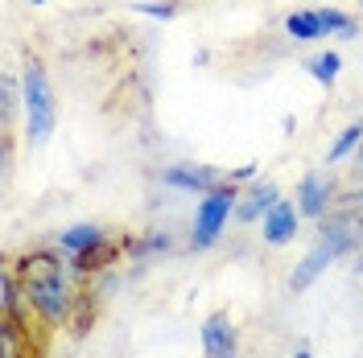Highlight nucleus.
I'll use <instances>...</instances> for the list:
<instances>
[{"mask_svg": "<svg viewBox=\"0 0 363 358\" xmlns=\"http://www.w3.org/2000/svg\"><path fill=\"white\" fill-rule=\"evenodd\" d=\"M203 350L206 358H235V330L227 313H211L203 325Z\"/></svg>", "mask_w": 363, "mask_h": 358, "instance_id": "8", "label": "nucleus"}, {"mask_svg": "<svg viewBox=\"0 0 363 358\" xmlns=\"http://www.w3.org/2000/svg\"><path fill=\"white\" fill-rule=\"evenodd\" d=\"M13 276H17V284L25 292H33V289H45V284H58L62 280V264L50 251H25L17 260V268H13Z\"/></svg>", "mask_w": 363, "mask_h": 358, "instance_id": "3", "label": "nucleus"}, {"mask_svg": "<svg viewBox=\"0 0 363 358\" xmlns=\"http://www.w3.org/2000/svg\"><path fill=\"white\" fill-rule=\"evenodd\" d=\"M165 185H178V190H219L227 185V173L219 169H206V165H174V169H165Z\"/></svg>", "mask_w": 363, "mask_h": 358, "instance_id": "6", "label": "nucleus"}, {"mask_svg": "<svg viewBox=\"0 0 363 358\" xmlns=\"http://www.w3.org/2000/svg\"><path fill=\"white\" fill-rule=\"evenodd\" d=\"M359 8H363V0H359Z\"/></svg>", "mask_w": 363, "mask_h": 358, "instance_id": "24", "label": "nucleus"}, {"mask_svg": "<svg viewBox=\"0 0 363 358\" xmlns=\"http://www.w3.org/2000/svg\"><path fill=\"white\" fill-rule=\"evenodd\" d=\"M116 251H120L116 243L99 239L95 247H87V251H79V255H74V268L83 272V276H91V272H104L108 264H116Z\"/></svg>", "mask_w": 363, "mask_h": 358, "instance_id": "13", "label": "nucleus"}, {"mask_svg": "<svg viewBox=\"0 0 363 358\" xmlns=\"http://www.w3.org/2000/svg\"><path fill=\"white\" fill-rule=\"evenodd\" d=\"M335 255H339V247L330 243V239H318V247L294 268V276H289V289H294V292H306V289L318 280V276L326 272V264H330Z\"/></svg>", "mask_w": 363, "mask_h": 358, "instance_id": "5", "label": "nucleus"}, {"mask_svg": "<svg viewBox=\"0 0 363 358\" xmlns=\"http://www.w3.org/2000/svg\"><path fill=\"white\" fill-rule=\"evenodd\" d=\"M272 206H277V185H256L244 194V202L235 206V214H240V223H252V219H260V214H269Z\"/></svg>", "mask_w": 363, "mask_h": 358, "instance_id": "12", "label": "nucleus"}, {"mask_svg": "<svg viewBox=\"0 0 363 358\" xmlns=\"http://www.w3.org/2000/svg\"><path fill=\"white\" fill-rule=\"evenodd\" d=\"M42 337L29 334L13 313H0V358H42Z\"/></svg>", "mask_w": 363, "mask_h": 358, "instance_id": "4", "label": "nucleus"}, {"mask_svg": "<svg viewBox=\"0 0 363 358\" xmlns=\"http://www.w3.org/2000/svg\"><path fill=\"white\" fill-rule=\"evenodd\" d=\"M339 67H342V58L335 54V50H326V54H314V58H310V74H314L322 87H335Z\"/></svg>", "mask_w": 363, "mask_h": 358, "instance_id": "15", "label": "nucleus"}, {"mask_svg": "<svg viewBox=\"0 0 363 358\" xmlns=\"http://www.w3.org/2000/svg\"><path fill=\"white\" fill-rule=\"evenodd\" d=\"M297 214H301V210H294L289 202H277L269 214H264V239H269L272 247L289 243L297 235Z\"/></svg>", "mask_w": 363, "mask_h": 358, "instance_id": "9", "label": "nucleus"}, {"mask_svg": "<svg viewBox=\"0 0 363 358\" xmlns=\"http://www.w3.org/2000/svg\"><path fill=\"white\" fill-rule=\"evenodd\" d=\"M33 4H45V0H33Z\"/></svg>", "mask_w": 363, "mask_h": 358, "instance_id": "23", "label": "nucleus"}, {"mask_svg": "<svg viewBox=\"0 0 363 358\" xmlns=\"http://www.w3.org/2000/svg\"><path fill=\"white\" fill-rule=\"evenodd\" d=\"M140 13H149V17H174L178 8L174 4H140Z\"/></svg>", "mask_w": 363, "mask_h": 358, "instance_id": "20", "label": "nucleus"}, {"mask_svg": "<svg viewBox=\"0 0 363 358\" xmlns=\"http://www.w3.org/2000/svg\"><path fill=\"white\" fill-rule=\"evenodd\" d=\"M297 210H301V214H310V219H322V214H326V198H330V181H322V178H314V173H310V178L301 181V194H297Z\"/></svg>", "mask_w": 363, "mask_h": 358, "instance_id": "11", "label": "nucleus"}, {"mask_svg": "<svg viewBox=\"0 0 363 358\" xmlns=\"http://www.w3.org/2000/svg\"><path fill=\"white\" fill-rule=\"evenodd\" d=\"M351 173H355V181H363V144H359V153H355V165H351Z\"/></svg>", "mask_w": 363, "mask_h": 358, "instance_id": "21", "label": "nucleus"}, {"mask_svg": "<svg viewBox=\"0 0 363 358\" xmlns=\"http://www.w3.org/2000/svg\"><path fill=\"white\" fill-rule=\"evenodd\" d=\"M0 95H4V99H0V112H4V128H9V120H13V103H17V83H13L9 74L0 79Z\"/></svg>", "mask_w": 363, "mask_h": 358, "instance_id": "19", "label": "nucleus"}, {"mask_svg": "<svg viewBox=\"0 0 363 358\" xmlns=\"http://www.w3.org/2000/svg\"><path fill=\"white\" fill-rule=\"evenodd\" d=\"M355 144H363V120H359V124H347V128H342V136L335 140V149L326 153V161H342L347 153H355Z\"/></svg>", "mask_w": 363, "mask_h": 358, "instance_id": "18", "label": "nucleus"}, {"mask_svg": "<svg viewBox=\"0 0 363 358\" xmlns=\"http://www.w3.org/2000/svg\"><path fill=\"white\" fill-rule=\"evenodd\" d=\"M294 358H310V354H306V350H297V354H294Z\"/></svg>", "mask_w": 363, "mask_h": 358, "instance_id": "22", "label": "nucleus"}, {"mask_svg": "<svg viewBox=\"0 0 363 358\" xmlns=\"http://www.w3.org/2000/svg\"><path fill=\"white\" fill-rule=\"evenodd\" d=\"M235 198H240V194L231 190V181L206 194L203 206H199V214H194V247H211L215 243V235L223 231L227 214L235 210Z\"/></svg>", "mask_w": 363, "mask_h": 358, "instance_id": "2", "label": "nucleus"}, {"mask_svg": "<svg viewBox=\"0 0 363 358\" xmlns=\"http://www.w3.org/2000/svg\"><path fill=\"white\" fill-rule=\"evenodd\" d=\"M322 239H330L339 251H347L351 243H359L363 239V206L359 210H339V214H330V219L322 223Z\"/></svg>", "mask_w": 363, "mask_h": 358, "instance_id": "7", "label": "nucleus"}, {"mask_svg": "<svg viewBox=\"0 0 363 358\" xmlns=\"http://www.w3.org/2000/svg\"><path fill=\"white\" fill-rule=\"evenodd\" d=\"M318 21H322V29H326V33L355 37V21H351L347 13H339V8H318Z\"/></svg>", "mask_w": 363, "mask_h": 358, "instance_id": "17", "label": "nucleus"}, {"mask_svg": "<svg viewBox=\"0 0 363 358\" xmlns=\"http://www.w3.org/2000/svg\"><path fill=\"white\" fill-rule=\"evenodd\" d=\"M95 313H99V301H95V292H91V289H79V292H74V301H70V313H67L70 337H87L91 325H95Z\"/></svg>", "mask_w": 363, "mask_h": 358, "instance_id": "10", "label": "nucleus"}, {"mask_svg": "<svg viewBox=\"0 0 363 358\" xmlns=\"http://www.w3.org/2000/svg\"><path fill=\"white\" fill-rule=\"evenodd\" d=\"M285 29H289V37H297V42H314V37L326 33L322 21H318V13H289L285 17Z\"/></svg>", "mask_w": 363, "mask_h": 358, "instance_id": "14", "label": "nucleus"}, {"mask_svg": "<svg viewBox=\"0 0 363 358\" xmlns=\"http://www.w3.org/2000/svg\"><path fill=\"white\" fill-rule=\"evenodd\" d=\"M25 120H29V140L33 144H45L50 132H54V120H58V108H54V87L45 79L42 62L29 58L25 67Z\"/></svg>", "mask_w": 363, "mask_h": 358, "instance_id": "1", "label": "nucleus"}, {"mask_svg": "<svg viewBox=\"0 0 363 358\" xmlns=\"http://www.w3.org/2000/svg\"><path fill=\"white\" fill-rule=\"evenodd\" d=\"M99 239H104V231H99V226H70V231H62V247H67L70 255H79V251L95 247Z\"/></svg>", "mask_w": 363, "mask_h": 358, "instance_id": "16", "label": "nucleus"}]
</instances>
